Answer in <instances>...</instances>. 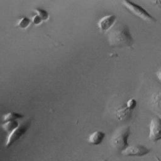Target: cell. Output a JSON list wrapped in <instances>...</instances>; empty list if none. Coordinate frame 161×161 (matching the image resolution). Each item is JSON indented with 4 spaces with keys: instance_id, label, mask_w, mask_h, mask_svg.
<instances>
[{
    "instance_id": "1",
    "label": "cell",
    "mask_w": 161,
    "mask_h": 161,
    "mask_svg": "<svg viewBox=\"0 0 161 161\" xmlns=\"http://www.w3.org/2000/svg\"><path fill=\"white\" fill-rule=\"evenodd\" d=\"M108 42L112 47H131L133 39L128 28L121 23L115 24L108 33Z\"/></svg>"
},
{
    "instance_id": "2",
    "label": "cell",
    "mask_w": 161,
    "mask_h": 161,
    "mask_svg": "<svg viewBox=\"0 0 161 161\" xmlns=\"http://www.w3.org/2000/svg\"><path fill=\"white\" fill-rule=\"evenodd\" d=\"M130 135L129 126H122L114 131L110 139L111 146L118 151L122 152L128 145V138Z\"/></svg>"
},
{
    "instance_id": "3",
    "label": "cell",
    "mask_w": 161,
    "mask_h": 161,
    "mask_svg": "<svg viewBox=\"0 0 161 161\" xmlns=\"http://www.w3.org/2000/svg\"><path fill=\"white\" fill-rule=\"evenodd\" d=\"M122 3L123 6L127 9H128V11H130L133 14L141 18L142 19L151 22H155L156 21L155 18L153 16H152L148 12H147L143 8H142L140 5L132 1L127 0L123 1Z\"/></svg>"
},
{
    "instance_id": "4",
    "label": "cell",
    "mask_w": 161,
    "mask_h": 161,
    "mask_svg": "<svg viewBox=\"0 0 161 161\" xmlns=\"http://www.w3.org/2000/svg\"><path fill=\"white\" fill-rule=\"evenodd\" d=\"M31 121L27 120L25 122L21 123L19 125L18 128L9 133L6 137V142H5V147L8 148L12 145L15 142L19 140L28 130L30 125Z\"/></svg>"
},
{
    "instance_id": "5",
    "label": "cell",
    "mask_w": 161,
    "mask_h": 161,
    "mask_svg": "<svg viewBox=\"0 0 161 161\" xmlns=\"http://www.w3.org/2000/svg\"><path fill=\"white\" fill-rule=\"evenodd\" d=\"M148 138L152 142H157L161 140V118L153 117L149 124Z\"/></svg>"
},
{
    "instance_id": "6",
    "label": "cell",
    "mask_w": 161,
    "mask_h": 161,
    "mask_svg": "<svg viewBox=\"0 0 161 161\" xmlns=\"http://www.w3.org/2000/svg\"><path fill=\"white\" fill-rule=\"evenodd\" d=\"M150 152V150L142 145H135L128 146L121 153L126 156H135V157H142L147 155Z\"/></svg>"
},
{
    "instance_id": "7",
    "label": "cell",
    "mask_w": 161,
    "mask_h": 161,
    "mask_svg": "<svg viewBox=\"0 0 161 161\" xmlns=\"http://www.w3.org/2000/svg\"><path fill=\"white\" fill-rule=\"evenodd\" d=\"M116 17L115 15H107L103 17L98 22V26L102 31L110 30L116 22Z\"/></svg>"
},
{
    "instance_id": "8",
    "label": "cell",
    "mask_w": 161,
    "mask_h": 161,
    "mask_svg": "<svg viewBox=\"0 0 161 161\" xmlns=\"http://www.w3.org/2000/svg\"><path fill=\"white\" fill-rule=\"evenodd\" d=\"M105 133L101 131H96L89 135L88 137V142L94 145H97L102 143L105 137Z\"/></svg>"
},
{
    "instance_id": "9",
    "label": "cell",
    "mask_w": 161,
    "mask_h": 161,
    "mask_svg": "<svg viewBox=\"0 0 161 161\" xmlns=\"http://www.w3.org/2000/svg\"><path fill=\"white\" fill-rule=\"evenodd\" d=\"M132 110L129 109L128 107L123 106L118 108L115 113L116 117L119 121H126L131 117Z\"/></svg>"
},
{
    "instance_id": "10",
    "label": "cell",
    "mask_w": 161,
    "mask_h": 161,
    "mask_svg": "<svg viewBox=\"0 0 161 161\" xmlns=\"http://www.w3.org/2000/svg\"><path fill=\"white\" fill-rule=\"evenodd\" d=\"M19 125L18 122L16 120H14V121H9L4 122V123L2 124L1 126L3 129L9 134L11 131H13L14 130H15L16 128H18Z\"/></svg>"
},
{
    "instance_id": "11",
    "label": "cell",
    "mask_w": 161,
    "mask_h": 161,
    "mask_svg": "<svg viewBox=\"0 0 161 161\" xmlns=\"http://www.w3.org/2000/svg\"><path fill=\"white\" fill-rule=\"evenodd\" d=\"M23 117V116L19 113H14V112H9V113L3 115V121L4 122H6V121H14L17 119L21 118Z\"/></svg>"
},
{
    "instance_id": "12",
    "label": "cell",
    "mask_w": 161,
    "mask_h": 161,
    "mask_svg": "<svg viewBox=\"0 0 161 161\" xmlns=\"http://www.w3.org/2000/svg\"><path fill=\"white\" fill-rule=\"evenodd\" d=\"M30 23L31 20L29 18H28L27 17H23L18 21L16 26L19 27L20 28L25 29L30 25Z\"/></svg>"
},
{
    "instance_id": "13",
    "label": "cell",
    "mask_w": 161,
    "mask_h": 161,
    "mask_svg": "<svg viewBox=\"0 0 161 161\" xmlns=\"http://www.w3.org/2000/svg\"><path fill=\"white\" fill-rule=\"evenodd\" d=\"M35 11L36 12L37 15H38L42 20H47L48 18V13L46 10L41 8H36Z\"/></svg>"
},
{
    "instance_id": "14",
    "label": "cell",
    "mask_w": 161,
    "mask_h": 161,
    "mask_svg": "<svg viewBox=\"0 0 161 161\" xmlns=\"http://www.w3.org/2000/svg\"><path fill=\"white\" fill-rule=\"evenodd\" d=\"M126 107H128L129 109H130L131 110H133V109L135 108V107L136 106V101L133 99V98H131V99H130L127 102H126Z\"/></svg>"
},
{
    "instance_id": "15",
    "label": "cell",
    "mask_w": 161,
    "mask_h": 161,
    "mask_svg": "<svg viewBox=\"0 0 161 161\" xmlns=\"http://www.w3.org/2000/svg\"><path fill=\"white\" fill-rule=\"evenodd\" d=\"M31 20L35 25H39L42 23V18L38 15H35L34 16H33Z\"/></svg>"
},
{
    "instance_id": "16",
    "label": "cell",
    "mask_w": 161,
    "mask_h": 161,
    "mask_svg": "<svg viewBox=\"0 0 161 161\" xmlns=\"http://www.w3.org/2000/svg\"><path fill=\"white\" fill-rule=\"evenodd\" d=\"M156 75H157V77L158 79L161 82V69H159V70L157 72Z\"/></svg>"
},
{
    "instance_id": "17",
    "label": "cell",
    "mask_w": 161,
    "mask_h": 161,
    "mask_svg": "<svg viewBox=\"0 0 161 161\" xmlns=\"http://www.w3.org/2000/svg\"><path fill=\"white\" fill-rule=\"evenodd\" d=\"M155 3H157L160 7H161V1H155Z\"/></svg>"
},
{
    "instance_id": "18",
    "label": "cell",
    "mask_w": 161,
    "mask_h": 161,
    "mask_svg": "<svg viewBox=\"0 0 161 161\" xmlns=\"http://www.w3.org/2000/svg\"><path fill=\"white\" fill-rule=\"evenodd\" d=\"M155 158H156V161H161V160H160V159L158 157H157V156L155 157Z\"/></svg>"
},
{
    "instance_id": "19",
    "label": "cell",
    "mask_w": 161,
    "mask_h": 161,
    "mask_svg": "<svg viewBox=\"0 0 161 161\" xmlns=\"http://www.w3.org/2000/svg\"><path fill=\"white\" fill-rule=\"evenodd\" d=\"M102 161H108V160H102Z\"/></svg>"
}]
</instances>
